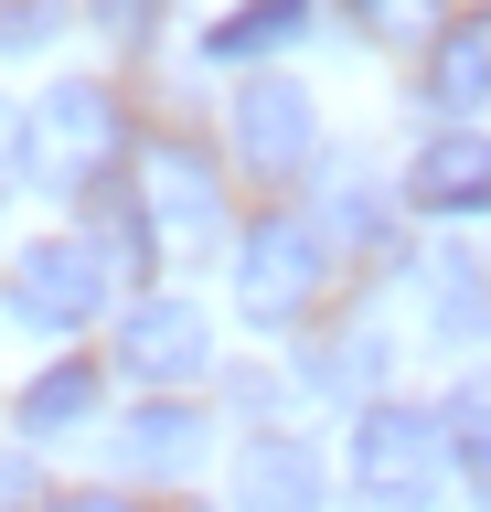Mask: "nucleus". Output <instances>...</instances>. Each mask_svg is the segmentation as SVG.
<instances>
[{
	"mask_svg": "<svg viewBox=\"0 0 491 512\" xmlns=\"http://www.w3.org/2000/svg\"><path fill=\"white\" fill-rule=\"evenodd\" d=\"M438 470H449V427H438V416H417V406H363V427H353L363 502L427 512V502H438Z\"/></svg>",
	"mask_w": 491,
	"mask_h": 512,
	"instance_id": "f257e3e1",
	"label": "nucleus"
},
{
	"mask_svg": "<svg viewBox=\"0 0 491 512\" xmlns=\"http://www.w3.org/2000/svg\"><path fill=\"white\" fill-rule=\"evenodd\" d=\"M321 278H331V235L299 224V214H267L257 235H246V256H235V299H246V320H267V331L310 310Z\"/></svg>",
	"mask_w": 491,
	"mask_h": 512,
	"instance_id": "f03ea898",
	"label": "nucleus"
},
{
	"mask_svg": "<svg viewBox=\"0 0 491 512\" xmlns=\"http://www.w3.org/2000/svg\"><path fill=\"white\" fill-rule=\"evenodd\" d=\"M107 299V256L75 246V235H43V246L11 256V310L33 320V331H86Z\"/></svg>",
	"mask_w": 491,
	"mask_h": 512,
	"instance_id": "7ed1b4c3",
	"label": "nucleus"
},
{
	"mask_svg": "<svg viewBox=\"0 0 491 512\" xmlns=\"http://www.w3.org/2000/svg\"><path fill=\"white\" fill-rule=\"evenodd\" d=\"M203 363H214V320H203L193 299H139V310L118 320V374H139V384H193Z\"/></svg>",
	"mask_w": 491,
	"mask_h": 512,
	"instance_id": "20e7f679",
	"label": "nucleus"
},
{
	"mask_svg": "<svg viewBox=\"0 0 491 512\" xmlns=\"http://www.w3.org/2000/svg\"><path fill=\"white\" fill-rule=\"evenodd\" d=\"M310 150H321V128H310V96L289 75H257V86L235 96V160L246 171L289 182V171H310Z\"/></svg>",
	"mask_w": 491,
	"mask_h": 512,
	"instance_id": "39448f33",
	"label": "nucleus"
},
{
	"mask_svg": "<svg viewBox=\"0 0 491 512\" xmlns=\"http://www.w3.org/2000/svg\"><path fill=\"white\" fill-rule=\"evenodd\" d=\"M406 203L417 214H491V139L481 128H438L406 160Z\"/></svg>",
	"mask_w": 491,
	"mask_h": 512,
	"instance_id": "423d86ee",
	"label": "nucleus"
},
{
	"mask_svg": "<svg viewBox=\"0 0 491 512\" xmlns=\"http://www.w3.org/2000/svg\"><path fill=\"white\" fill-rule=\"evenodd\" d=\"M43 160H54V182H86V171H107L118 160V107H107V86H54L33 118Z\"/></svg>",
	"mask_w": 491,
	"mask_h": 512,
	"instance_id": "0eeeda50",
	"label": "nucleus"
},
{
	"mask_svg": "<svg viewBox=\"0 0 491 512\" xmlns=\"http://www.w3.org/2000/svg\"><path fill=\"white\" fill-rule=\"evenodd\" d=\"M235 512H321V459L299 438H246L235 448Z\"/></svg>",
	"mask_w": 491,
	"mask_h": 512,
	"instance_id": "6e6552de",
	"label": "nucleus"
},
{
	"mask_svg": "<svg viewBox=\"0 0 491 512\" xmlns=\"http://www.w3.org/2000/svg\"><path fill=\"white\" fill-rule=\"evenodd\" d=\"M118 459H129L139 480H182V470H203V416H193V406H139L129 427H118Z\"/></svg>",
	"mask_w": 491,
	"mask_h": 512,
	"instance_id": "1a4fd4ad",
	"label": "nucleus"
},
{
	"mask_svg": "<svg viewBox=\"0 0 491 512\" xmlns=\"http://www.w3.org/2000/svg\"><path fill=\"white\" fill-rule=\"evenodd\" d=\"M427 96H438V107H481L491 96V11H459V22L427 43Z\"/></svg>",
	"mask_w": 491,
	"mask_h": 512,
	"instance_id": "9d476101",
	"label": "nucleus"
},
{
	"mask_svg": "<svg viewBox=\"0 0 491 512\" xmlns=\"http://www.w3.org/2000/svg\"><path fill=\"white\" fill-rule=\"evenodd\" d=\"M150 224H171V235H214L225 224V203H214V182H203L193 150H150Z\"/></svg>",
	"mask_w": 491,
	"mask_h": 512,
	"instance_id": "9b49d317",
	"label": "nucleus"
},
{
	"mask_svg": "<svg viewBox=\"0 0 491 512\" xmlns=\"http://www.w3.org/2000/svg\"><path fill=\"white\" fill-rule=\"evenodd\" d=\"M97 416V363H54V374L22 384V438H65Z\"/></svg>",
	"mask_w": 491,
	"mask_h": 512,
	"instance_id": "f8f14e48",
	"label": "nucleus"
},
{
	"mask_svg": "<svg viewBox=\"0 0 491 512\" xmlns=\"http://www.w3.org/2000/svg\"><path fill=\"white\" fill-rule=\"evenodd\" d=\"M299 22H310V0H257V11H235V22H214V43H203V54H214V64L278 54V43H289Z\"/></svg>",
	"mask_w": 491,
	"mask_h": 512,
	"instance_id": "ddd939ff",
	"label": "nucleus"
},
{
	"mask_svg": "<svg viewBox=\"0 0 491 512\" xmlns=\"http://www.w3.org/2000/svg\"><path fill=\"white\" fill-rule=\"evenodd\" d=\"M427 310H438V331H449V342H481V331H491V278L470 267V256H449V267L427 278Z\"/></svg>",
	"mask_w": 491,
	"mask_h": 512,
	"instance_id": "4468645a",
	"label": "nucleus"
},
{
	"mask_svg": "<svg viewBox=\"0 0 491 512\" xmlns=\"http://www.w3.org/2000/svg\"><path fill=\"white\" fill-rule=\"evenodd\" d=\"M97 246H107V267H150V246H161L150 192H97Z\"/></svg>",
	"mask_w": 491,
	"mask_h": 512,
	"instance_id": "2eb2a0df",
	"label": "nucleus"
},
{
	"mask_svg": "<svg viewBox=\"0 0 491 512\" xmlns=\"http://www.w3.org/2000/svg\"><path fill=\"white\" fill-rule=\"evenodd\" d=\"M438 427H449V448L470 459V470H491V363H481V374H459V395H449Z\"/></svg>",
	"mask_w": 491,
	"mask_h": 512,
	"instance_id": "dca6fc26",
	"label": "nucleus"
},
{
	"mask_svg": "<svg viewBox=\"0 0 491 512\" xmlns=\"http://www.w3.org/2000/svg\"><path fill=\"white\" fill-rule=\"evenodd\" d=\"M97 22H107V32H118V43H139V32L161 22V0H97Z\"/></svg>",
	"mask_w": 491,
	"mask_h": 512,
	"instance_id": "f3484780",
	"label": "nucleus"
},
{
	"mask_svg": "<svg viewBox=\"0 0 491 512\" xmlns=\"http://www.w3.org/2000/svg\"><path fill=\"white\" fill-rule=\"evenodd\" d=\"M65 512H129V502H118V491H86V502H65Z\"/></svg>",
	"mask_w": 491,
	"mask_h": 512,
	"instance_id": "a211bd4d",
	"label": "nucleus"
},
{
	"mask_svg": "<svg viewBox=\"0 0 491 512\" xmlns=\"http://www.w3.org/2000/svg\"><path fill=\"white\" fill-rule=\"evenodd\" d=\"M470 502H491V470H470Z\"/></svg>",
	"mask_w": 491,
	"mask_h": 512,
	"instance_id": "6ab92c4d",
	"label": "nucleus"
}]
</instances>
